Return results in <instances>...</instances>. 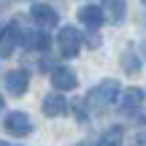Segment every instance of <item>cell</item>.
I'll return each mask as SVG.
<instances>
[{
	"mask_svg": "<svg viewBox=\"0 0 146 146\" xmlns=\"http://www.w3.org/2000/svg\"><path fill=\"white\" fill-rule=\"evenodd\" d=\"M116 95H119V81L103 78L100 84H95V87L87 92V98L81 100V106L89 111V114H100V111H106L116 100Z\"/></svg>",
	"mask_w": 146,
	"mask_h": 146,
	"instance_id": "6da1fadb",
	"label": "cell"
},
{
	"mask_svg": "<svg viewBox=\"0 0 146 146\" xmlns=\"http://www.w3.org/2000/svg\"><path fill=\"white\" fill-rule=\"evenodd\" d=\"M141 106H143V89H138V87L125 89V92L119 95V100H116V111H119V114H125V116L138 114V111H141Z\"/></svg>",
	"mask_w": 146,
	"mask_h": 146,
	"instance_id": "7a4b0ae2",
	"label": "cell"
},
{
	"mask_svg": "<svg viewBox=\"0 0 146 146\" xmlns=\"http://www.w3.org/2000/svg\"><path fill=\"white\" fill-rule=\"evenodd\" d=\"M57 46H60V52L65 54V57H76L78 54V49H81V33L76 30V27H62L60 30V35H57Z\"/></svg>",
	"mask_w": 146,
	"mask_h": 146,
	"instance_id": "3957f363",
	"label": "cell"
},
{
	"mask_svg": "<svg viewBox=\"0 0 146 146\" xmlns=\"http://www.w3.org/2000/svg\"><path fill=\"white\" fill-rule=\"evenodd\" d=\"M5 130H8L11 135H16V138H25V135L33 133V122H30V116H27L25 111H11V114L5 116Z\"/></svg>",
	"mask_w": 146,
	"mask_h": 146,
	"instance_id": "277c9868",
	"label": "cell"
},
{
	"mask_svg": "<svg viewBox=\"0 0 146 146\" xmlns=\"http://www.w3.org/2000/svg\"><path fill=\"white\" fill-rule=\"evenodd\" d=\"M30 16L35 19V25H38V27H43V30H52V27H57V25H60L57 11H54L52 5H46V3H35V5L30 8Z\"/></svg>",
	"mask_w": 146,
	"mask_h": 146,
	"instance_id": "5b68a950",
	"label": "cell"
},
{
	"mask_svg": "<svg viewBox=\"0 0 146 146\" xmlns=\"http://www.w3.org/2000/svg\"><path fill=\"white\" fill-rule=\"evenodd\" d=\"M52 84H54V89H76L78 76L68 65H57V68H52Z\"/></svg>",
	"mask_w": 146,
	"mask_h": 146,
	"instance_id": "8992f818",
	"label": "cell"
},
{
	"mask_svg": "<svg viewBox=\"0 0 146 146\" xmlns=\"http://www.w3.org/2000/svg\"><path fill=\"white\" fill-rule=\"evenodd\" d=\"M19 43L27 49V52H46L52 41H49V35L41 33V30H25L22 38H19Z\"/></svg>",
	"mask_w": 146,
	"mask_h": 146,
	"instance_id": "52a82bcc",
	"label": "cell"
},
{
	"mask_svg": "<svg viewBox=\"0 0 146 146\" xmlns=\"http://www.w3.org/2000/svg\"><path fill=\"white\" fill-rule=\"evenodd\" d=\"M27 87H30L27 70H8V73H5V89H8V95L19 98V95L27 92Z\"/></svg>",
	"mask_w": 146,
	"mask_h": 146,
	"instance_id": "ba28073f",
	"label": "cell"
},
{
	"mask_svg": "<svg viewBox=\"0 0 146 146\" xmlns=\"http://www.w3.org/2000/svg\"><path fill=\"white\" fill-rule=\"evenodd\" d=\"M22 33H19V25L16 22H11V25L3 27V33H0V54L3 57H11V52H14V46L19 43Z\"/></svg>",
	"mask_w": 146,
	"mask_h": 146,
	"instance_id": "9c48e42d",
	"label": "cell"
},
{
	"mask_svg": "<svg viewBox=\"0 0 146 146\" xmlns=\"http://www.w3.org/2000/svg\"><path fill=\"white\" fill-rule=\"evenodd\" d=\"M78 19H81L84 27H89V30H98V27L106 22V11L98 8V5H81V8H78Z\"/></svg>",
	"mask_w": 146,
	"mask_h": 146,
	"instance_id": "30bf717a",
	"label": "cell"
},
{
	"mask_svg": "<svg viewBox=\"0 0 146 146\" xmlns=\"http://www.w3.org/2000/svg\"><path fill=\"white\" fill-rule=\"evenodd\" d=\"M41 108H43L46 116H62L65 111H68V100H65L62 95H46Z\"/></svg>",
	"mask_w": 146,
	"mask_h": 146,
	"instance_id": "8fae6325",
	"label": "cell"
},
{
	"mask_svg": "<svg viewBox=\"0 0 146 146\" xmlns=\"http://www.w3.org/2000/svg\"><path fill=\"white\" fill-rule=\"evenodd\" d=\"M103 11L114 25H119L125 19V11H127V0H103Z\"/></svg>",
	"mask_w": 146,
	"mask_h": 146,
	"instance_id": "7c38bea8",
	"label": "cell"
},
{
	"mask_svg": "<svg viewBox=\"0 0 146 146\" xmlns=\"http://www.w3.org/2000/svg\"><path fill=\"white\" fill-rule=\"evenodd\" d=\"M122 127H108V130L100 135V141H98V146H122Z\"/></svg>",
	"mask_w": 146,
	"mask_h": 146,
	"instance_id": "4fadbf2b",
	"label": "cell"
},
{
	"mask_svg": "<svg viewBox=\"0 0 146 146\" xmlns=\"http://www.w3.org/2000/svg\"><path fill=\"white\" fill-rule=\"evenodd\" d=\"M122 68H125V73H138L141 70V57H138L133 49H127V52L122 54Z\"/></svg>",
	"mask_w": 146,
	"mask_h": 146,
	"instance_id": "5bb4252c",
	"label": "cell"
},
{
	"mask_svg": "<svg viewBox=\"0 0 146 146\" xmlns=\"http://www.w3.org/2000/svg\"><path fill=\"white\" fill-rule=\"evenodd\" d=\"M133 146H146V130H143V133H138V135L133 138Z\"/></svg>",
	"mask_w": 146,
	"mask_h": 146,
	"instance_id": "9a60e30c",
	"label": "cell"
},
{
	"mask_svg": "<svg viewBox=\"0 0 146 146\" xmlns=\"http://www.w3.org/2000/svg\"><path fill=\"white\" fill-rule=\"evenodd\" d=\"M138 122H141V125H146V111H141V114H138Z\"/></svg>",
	"mask_w": 146,
	"mask_h": 146,
	"instance_id": "2e32d148",
	"label": "cell"
},
{
	"mask_svg": "<svg viewBox=\"0 0 146 146\" xmlns=\"http://www.w3.org/2000/svg\"><path fill=\"white\" fill-rule=\"evenodd\" d=\"M0 146H19V143H11V141H0Z\"/></svg>",
	"mask_w": 146,
	"mask_h": 146,
	"instance_id": "e0dca14e",
	"label": "cell"
},
{
	"mask_svg": "<svg viewBox=\"0 0 146 146\" xmlns=\"http://www.w3.org/2000/svg\"><path fill=\"white\" fill-rule=\"evenodd\" d=\"M76 146H89V143H87V141H81V143H76Z\"/></svg>",
	"mask_w": 146,
	"mask_h": 146,
	"instance_id": "ac0fdd59",
	"label": "cell"
},
{
	"mask_svg": "<svg viewBox=\"0 0 146 146\" xmlns=\"http://www.w3.org/2000/svg\"><path fill=\"white\" fill-rule=\"evenodd\" d=\"M0 108H3V98H0Z\"/></svg>",
	"mask_w": 146,
	"mask_h": 146,
	"instance_id": "d6986e66",
	"label": "cell"
},
{
	"mask_svg": "<svg viewBox=\"0 0 146 146\" xmlns=\"http://www.w3.org/2000/svg\"><path fill=\"white\" fill-rule=\"evenodd\" d=\"M141 3H146V0H141Z\"/></svg>",
	"mask_w": 146,
	"mask_h": 146,
	"instance_id": "ffe728a7",
	"label": "cell"
}]
</instances>
